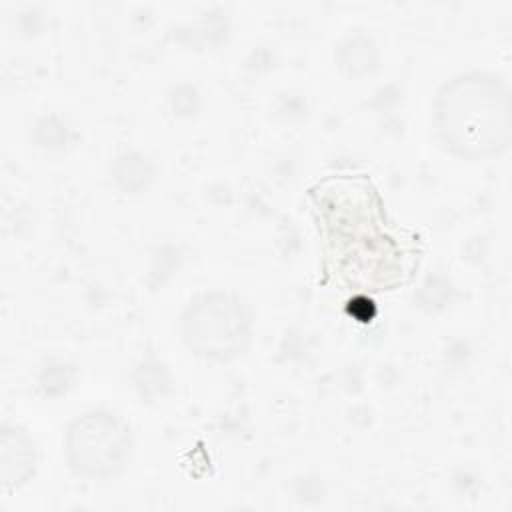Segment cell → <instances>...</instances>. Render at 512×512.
Here are the masks:
<instances>
[{"label": "cell", "instance_id": "cell-1", "mask_svg": "<svg viewBox=\"0 0 512 512\" xmlns=\"http://www.w3.org/2000/svg\"><path fill=\"white\" fill-rule=\"evenodd\" d=\"M432 126L440 146L460 160L500 156L508 150L512 130L506 80L480 68L450 76L436 90Z\"/></svg>", "mask_w": 512, "mask_h": 512}, {"label": "cell", "instance_id": "cell-2", "mask_svg": "<svg viewBox=\"0 0 512 512\" xmlns=\"http://www.w3.org/2000/svg\"><path fill=\"white\" fill-rule=\"evenodd\" d=\"M250 306L230 290H204L188 300L180 314V336L186 348L212 362L238 358L252 340Z\"/></svg>", "mask_w": 512, "mask_h": 512}, {"label": "cell", "instance_id": "cell-3", "mask_svg": "<svg viewBox=\"0 0 512 512\" xmlns=\"http://www.w3.org/2000/svg\"><path fill=\"white\" fill-rule=\"evenodd\" d=\"M68 468L90 482L118 478L132 456L134 438L128 422L108 408L74 416L62 438Z\"/></svg>", "mask_w": 512, "mask_h": 512}, {"label": "cell", "instance_id": "cell-4", "mask_svg": "<svg viewBox=\"0 0 512 512\" xmlns=\"http://www.w3.org/2000/svg\"><path fill=\"white\" fill-rule=\"evenodd\" d=\"M34 440L18 426H2V484L6 490L24 486L36 472Z\"/></svg>", "mask_w": 512, "mask_h": 512}]
</instances>
